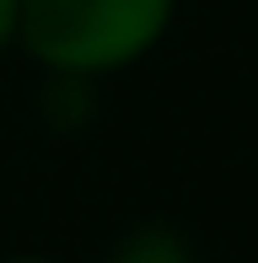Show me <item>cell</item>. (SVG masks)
Returning <instances> with one entry per match:
<instances>
[{
  "label": "cell",
  "instance_id": "6da1fadb",
  "mask_svg": "<svg viewBox=\"0 0 258 263\" xmlns=\"http://www.w3.org/2000/svg\"><path fill=\"white\" fill-rule=\"evenodd\" d=\"M178 0H22L16 49L49 76L102 81L172 32Z\"/></svg>",
  "mask_w": 258,
  "mask_h": 263
},
{
  "label": "cell",
  "instance_id": "7a4b0ae2",
  "mask_svg": "<svg viewBox=\"0 0 258 263\" xmlns=\"http://www.w3.org/2000/svg\"><path fill=\"white\" fill-rule=\"evenodd\" d=\"M102 263H194V242L167 220H140L102 253Z\"/></svg>",
  "mask_w": 258,
  "mask_h": 263
},
{
  "label": "cell",
  "instance_id": "277c9868",
  "mask_svg": "<svg viewBox=\"0 0 258 263\" xmlns=\"http://www.w3.org/2000/svg\"><path fill=\"white\" fill-rule=\"evenodd\" d=\"M0 263H60V258H43V253H11V258H0Z\"/></svg>",
  "mask_w": 258,
  "mask_h": 263
},
{
  "label": "cell",
  "instance_id": "3957f363",
  "mask_svg": "<svg viewBox=\"0 0 258 263\" xmlns=\"http://www.w3.org/2000/svg\"><path fill=\"white\" fill-rule=\"evenodd\" d=\"M16 27H22V0H0V54L16 49Z\"/></svg>",
  "mask_w": 258,
  "mask_h": 263
}]
</instances>
